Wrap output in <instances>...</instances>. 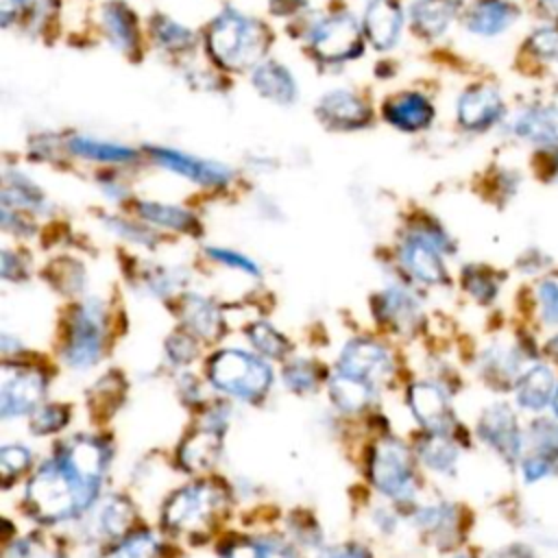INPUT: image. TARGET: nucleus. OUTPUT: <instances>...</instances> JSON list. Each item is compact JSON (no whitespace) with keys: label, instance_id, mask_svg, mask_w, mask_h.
Segmentation results:
<instances>
[{"label":"nucleus","instance_id":"1","mask_svg":"<svg viewBox=\"0 0 558 558\" xmlns=\"http://www.w3.org/2000/svg\"><path fill=\"white\" fill-rule=\"evenodd\" d=\"M24 501L41 523H61L83 514L96 497L57 458H50L28 480Z\"/></svg>","mask_w":558,"mask_h":558},{"label":"nucleus","instance_id":"2","mask_svg":"<svg viewBox=\"0 0 558 558\" xmlns=\"http://www.w3.org/2000/svg\"><path fill=\"white\" fill-rule=\"evenodd\" d=\"M266 46V28L235 9H225L207 28V50L222 70L242 72L251 68Z\"/></svg>","mask_w":558,"mask_h":558},{"label":"nucleus","instance_id":"3","mask_svg":"<svg viewBox=\"0 0 558 558\" xmlns=\"http://www.w3.org/2000/svg\"><path fill=\"white\" fill-rule=\"evenodd\" d=\"M207 377L216 390L242 401H255L268 392L272 368L266 360L244 349H222L207 362Z\"/></svg>","mask_w":558,"mask_h":558},{"label":"nucleus","instance_id":"4","mask_svg":"<svg viewBox=\"0 0 558 558\" xmlns=\"http://www.w3.org/2000/svg\"><path fill=\"white\" fill-rule=\"evenodd\" d=\"M368 480L390 499H410L416 488L414 456L399 438L379 440L368 458Z\"/></svg>","mask_w":558,"mask_h":558},{"label":"nucleus","instance_id":"5","mask_svg":"<svg viewBox=\"0 0 558 558\" xmlns=\"http://www.w3.org/2000/svg\"><path fill=\"white\" fill-rule=\"evenodd\" d=\"M222 504V490L211 482H194L174 490L161 510V523L172 534L196 532L209 523Z\"/></svg>","mask_w":558,"mask_h":558},{"label":"nucleus","instance_id":"6","mask_svg":"<svg viewBox=\"0 0 558 558\" xmlns=\"http://www.w3.org/2000/svg\"><path fill=\"white\" fill-rule=\"evenodd\" d=\"M105 347V307L96 296L78 303L70 316V331L63 347V360L76 371L92 368Z\"/></svg>","mask_w":558,"mask_h":558},{"label":"nucleus","instance_id":"7","mask_svg":"<svg viewBox=\"0 0 558 558\" xmlns=\"http://www.w3.org/2000/svg\"><path fill=\"white\" fill-rule=\"evenodd\" d=\"M451 251L449 238L438 227H416L399 246L401 266L421 283H447L442 255Z\"/></svg>","mask_w":558,"mask_h":558},{"label":"nucleus","instance_id":"8","mask_svg":"<svg viewBox=\"0 0 558 558\" xmlns=\"http://www.w3.org/2000/svg\"><path fill=\"white\" fill-rule=\"evenodd\" d=\"M54 458L74 475V480H78L83 488L98 497L109 464V449L102 438L85 434L74 436L57 449Z\"/></svg>","mask_w":558,"mask_h":558},{"label":"nucleus","instance_id":"9","mask_svg":"<svg viewBox=\"0 0 558 558\" xmlns=\"http://www.w3.org/2000/svg\"><path fill=\"white\" fill-rule=\"evenodd\" d=\"M477 436L504 462H521L525 436L519 427L514 410L508 403H493L482 412V416L477 418Z\"/></svg>","mask_w":558,"mask_h":558},{"label":"nucleus","instance_id":"10","mask_svg":"<svg viewBox=\"0 0 558 558\" xmlns=\"http://www.w3.org/2000/svg\"><path fill=\"white\" fill-rule=\"evenodd\" d=\"M44 373L26 366H4L0 384V416L15 418L33 414L46 397Z\"/></svg>","mask_w":558,"mask_h":558},{"label":"nucleus","instance_id":"11","mask_svg":"<svg viewBox=\"0 0 558 558\" xmlns=\"http://www.w3.org/2000/svg\"><path fill=\"white\" fill-rule=\"evenodd\" d=\"M310 46L318 59L329 63L353 59L362 52L360 28L347 13L329 15L312 28Z\"/></svg>","mask_w":558,"mask_h":558},{"label":"nucleus","instance_id":"12","mask_svg":"<svg viewBox=\"0 0 558 558\" xmlns=\"http://www.w3.org/2000/svg\"><path fill=\"white\" fill-rule=\"evenodd\" d=\"M338 371L355 375L375 386L392 373V355L384 344L371 338H353L340 353Z\"/></svg>","mask_w":558,"mask_h":558},{"label":"nucleus","instance_id":"13","mask_svg":"<svg viewBox=\"0 0 558 558\" xmlns=\"http://www.w3.org/2000/svg\"><path fill=\"white\" fill-rule=\"evenodd\" d=\"M408 405L414 418L429 434H449L456 425V416L445 390L432 381H416L408 390Z\"/></svg>","mask_w":558,"mask_h":558},{"label":"nucleus","instance_id":"14","mask_svg":"<svg viewBox=\"0 0 558 558\" xmlns=\"http://www.w3.org/2000/svg\"><path fill=\"white\" fill-rule=\"evenodd\" d=\"M153 159L163 166L166 170L181 174L198 185H207V187H218L229 183L231 179V170L218 161H209V159H201L181 150H172V148H153Z\"/></svg>","mask_w":558,"mask_h":558},{"label":"nucleus","instance_id":"15","mask_svg":"<svg viewBox=\"0 0 558 558\" xmlns=\"http://www.w3.org/2000/svg\"><path fill=\"white\" fill-rule=\"evenodd\" d=\"M504 100L497 89L486 85L469 87L458 100V122L469 131H484L499 122Z\"/></svg>","mask_w":558,"mask_h":558},{"label":"nucleus","instance_id":"16","mask_svg":"<svg viewBox=\"0 0 558 558\" xmlns=\"http://www.w3.org/2000/svg\"><path fill=\"white\" fill-rule=\"evenodd\" d=\"M377 318L397 331H412L421 320V303L405 286H388L375 296Z\"/></svg>","mask_w":558,"mask_h":558},{"label":"nucleus","instance_id":"17","mask_svg":"<svg viewBox=\"0 0 558 558\" xmlns=\"http://www.w3.org/2000/svg\"><path fill=\"white\" fill-rule=\"evenodd\" d=\"M318 116L333 129H362L371 122L368 105L349 89H333L318 102Z\"/></svg>","mask_w":558,"mask_h":558},{"label":"nucleus","instance_id":"18","mask_svg":"<svg viewBox=\"0 0 558 558\" xmlns=\"http://www.w3.org/2000/svg\"><path fill=\"white\" fill-rule=\"evenodd\" d=\"M403 28V11L397 0H371L364 11V35L377 50L397 44Z\"/></svg>","mask_w":558,"mask_h":558},{"label":"nucleus","instance_id":"19","mask_svg":"<svg viewBox=\"0 0 558 558\" xmlns=\"http://www.w3.org/2000/svg\"><path fill=\"white\" fill-rule=\"evenodd\" d=\"M556 375L547 364H534L514 384L517 405L525 412H543L556 395Z\"/></svg>","mask_w":558,"mask_h":558},{"label":"nucleus","instance_id":"20","mask_svg":"<svg viewBox=\"0 0 558 558\" xmlns=\"http://www.w3.org/2000/svg\"><path fill=\"white\" fill-rule=\"evenodd\" d=\"M381 113L388 124H392L395 129H401V131H421V129L429 126V122L434 120L432 102L423 94H416V92H403V94L390 98L384 105Z\"/></svg>","mask_w":558,"mask_h":558},{"label":"nucleus","instance_id":"21","mask_svg":"<svg viewBox=\"0 0 558 558\" xmlns=\"http://www.w3.org/2000/svg\"><path fill=\"white\" fill-rule=\"evenodd\" d=\"M181 320L190 333L203 340H216L225 329L220 307L198 292L185 294L181 303Z\"/></svg>","mask_w":558,"mask_h":558},{"label":"nucleus","instance_id":"22","mask_svg":"<svg viewBox=\"0 0 558 558\" xmlns=\"http://www.w3.org/2000/svg\"><path fill=\"white\" fill-rule=\"evenodd\" d=\"M220 442L222 432H216L211 427H198L179 447L177 458L181 469L190 473H203L211 469L220 456Z\"/></svg>","mask_w":558,"mask_h":558},{"label":"nucleus","instance_id":"23","mask_svg":"<svg viewBox=\"0 0 558 558\" xmlns=\"http://www.w3.org/2000/svg\"><path fill=\"white\" fill-rule=\"evenodd\" d=\"M519 9L508 0H477L466 13V28L482 37H495L517 22Z\"/></svg>","mask_w":558,"mask_h":558},{"label":"nucleus","instance_id":"24","mask_svg":"<svg viewBox=\"0 0 558 558\" xmlns=\"http://www.w3.org/2000/svg\"><path fill=\"white\" fill-rule=\"evenodd\" d=\"M512 133L521 140L558 148V105L521 111L512 122Z\"/></svg>","mask_w":558,"mask_h":558},{"label":"nucleus","instance_id":"25","mask_svg":"<svg viewBox=\"0 0 558 558\" xmlns=\"http://www.w3.org/2000/svg\"><path fill=\"white\" fill-rule=\"evenodd\" d=\"M373 397H375V386L355 375L338 371L336 375L329 377V401L340 412L357 414L371 405Z\"/></svg>","mask_w":558,"mask_h":558},{"label":"nucleus","instance_id":"26","mask_svg":"<svg viewBox=\"0 0 558 558\" xmlns=\"http://www.w3.org/2000/svg\"><path fill=\"white\" fill-rule=\"evenodd\" d=\"M102 28L109 41L124 54L137 52L140 33L133 11L122 2H107L102 7Z\"/></svg>","mask_w":558,"mask_h":558},{"label":"nucleus","instance_id":"27","mask_svg":"<svg viewBox=\"0 0 558 558\" xmlns=\"http://www.w3.org/2000/svg\"><path fill=\"white\" fill-rule=\"evenodd\" d=\"M458 508L453 504L440 501V504H429L416 510L414 523L418 530L429 534L438 545L447 547L453 545L458 538Z\"/></svg>","mask_w":558,"mask_h":558},{"label":"nucleus","instance_id":"28","mask_svg":"<svg viewBox=\"0 0 558 558\" xmlns=\"http://www.w3.org/2000/svg\"><path fill=\"white\" fill-rule=\"evenodd\" d=\"M253 85L264 98L277 105H292L299 96L296 81L292 78L288 68H283L277 61L259 63L253 72Z\"/></svg>","mask_w":558,"mask_h":558},{"label":"nucleus","instance_id":"29","mask_svg":"<svg viewBox=\"0 0 558 558\" xmlns=\"http://www.w3.org/2000/svg\"><path fill=\"white\" fill-rule=\"evenodd\" d=\"M458 13L456 0H416L410 9L412 26L423 37L442 35Z\"/></svg>","mask_w":558,"mask_h":558},{"label":"nucleus","instance_id":"30","mask_svg":"<svg viewBox=\"0 0 558 558\" xmlns=\"http://www.w3.org/2000/svg\"><path fill=\"white\" fill-rule=\"evenodd\" d=\"M521 353L514 347L495 344L482 355V375L495 386L517 384L521 377Z\"/></svg>","mask_w":558,"mask_h":558},{"label":"nucleus","instance_id":"31","mask_svg":"<svg viewBox=\"0 0 558 558\" xmlns=\"http://www.w3.org/2000/svg\"><path fill=\"white\" fill-rule=\"evenodd\" d=\"M2 207L9 209H31L44 211L48 207L44 192L20 170L4 174V190H2Z\"/></svg>","mask_w":558,"mask_h":558},{"label":"nucleus","instance_id":"32","mask_svg":"<svg viewBox=\"0 0 558 558\" xmlns=\"http://www.w3.org/2000/svg\"><path fill=\"white\" fill-rule=\"evenodd\" d=\"M418 460L434 473L451 475L458 466V447L447 434H429L416 447Z\"/></svg>","mask_w":558,"mask_h":558},{"label":"nucleus","instance_id":"33","mask_svg":"<svg viewBox=\"0 0 558 558\" xmlns=\"http://www.w3.org/2000/svg\"><path fill=\"white\" fill-rule=\"evenodd\" d=\"M140 216L146 222L181 231V233H198V220L192 211L179 207V205H168V203H157V201H142L137 205Z\"/></svg>","mask_w":558,"mask_h":558},{"label":"nucleus","instance_id":"34","mask_svg":"<svg viewBox=\"0 0 558 558\" xmlns=\"http://www.w3.org/2000/svg\"><path fill=\"white\" fill-rule=\"evenodd\" d=\"M68 148L83 159L89 161H100V163H129L137 157V153L129 146L113 144V142H102L96 137H85L76 135L68 140Z\"/></svg>","mask_w":558,"mask_h":558},{"label":"nucleus","instance_id":"35","mask_svg":"<svg viewBox=\"0 0 558 558\" xmlns=\"http://www.w3.org/2000/svg\"><path fill=\"white\" fill-rule=\"evenodd\" d=\"M133 504L124 495H111L96 512V527L102 536H122L133 521Z\"/></svg>","mask_w":558,"mask_h":558},{"label":"nucleus","instance_id":"36","mask_svg":"<svg viewBox=\"0 0 558 558\" xmlns=\"http://www.w3.org/2000/svg\"><path fill=\"white\" fill-rule=\"evenodd\" d=\"M248 342L257 349L259 355L270 357V360H281L290 351V342L286 340L283 333H279L272 325L266 320H257L251 327H246Z\"/></svg>","mask_w":558,"mask_h":558},{"label":"nucleus","instance_id":"37","mask_svg":"<svg viewBox=\"0 0 558 558\" xmlns=\"http://www.w3.org/2000/svg\"><path fill=\"white\" fill-rule=\"evenodd\" d=\"M150 31H153L155 41L170 52H185V50L194 48L192 31H187L179 22L168 20L166 15H155L150 22Z\"/></svg>","mask_w":558,"mask_h":558},{"label":"nucleus","instance_id":"38","mask_svg":"<svg viewBox=\"0 0 558 558\" xmlns=\"http://www.w3.org/2000/svg\"><path fill=\"white\" fill-rule=\"evenodd\" d=\"M462 286L482 305H488L499 292L495 275L482 266H466L462 272Z\"/></svg>","mask_w":558,"mask_h":558},{"label":"nucleus","instance_id":"39","mask_svg":"<svg viewBox=\"0 0 558 558\" xmlns=\"http://www.w3.org/2000/svg\"><path fill=\"white\" fill-rule=\"evenodd\" d=\"M52 7V0H2L0 2V15L2 24L9 26L13 20L24 17L31 24L41 22Z\"/></svg>","mask_w":558,"mask_h":558},{"label":"nucleus","instance_id":"40","mask_svg":"<svg viewBox=\"0 0 558 558\" xmlns=\"http://www.w3.org/2000/svg\"><path fill=\"white\" fill-rule=\"evenodd\" d=\"M283 381L292 392H312L318 384L316 364L305 357H294L283 368Z\"/></svg>","mask_w":558,"mask_h":558},{"label":"nucleus","instance_id":"41","mask_svg":"<svg viewBox=\"0 0 558 558\" xmlns=\"http://www.w3.org/2000/svg\"><path fill=\"white\" fill-rule=\"evenodd\" d=\"M527 440L532 451H538L543 456H549L551 460L558 462V421L549 418H536L530 425Z\"/></svg>","mask_w":558,"mask_h":558},{"label":"nucleus","instance_id":"42","mask_svg":"<svg viewBox=\"0 0 558 558\" xmlns=\"http://www.w3.org/2000/svg\"><path fill=\"white\" fill-rule=\"evenodd\" d=\"M70 421V412L59 405V403H50V405H39L33 414H31V434L37 436H48L54 434L59 429H63Z\"/></svg>","mask_w":558,"mask_h":558},{"label":"nucleus","instance_id":"43","mask_svg":"<svg viewBox=\"0 0 558 558\" xmlns=\"http://www.w3.org/2000/svg\"><path fill=\"white\" fill-rule=\"evenodd\" d=\"M157 541L148 532H135L129 534L122 543L111 547L100 558H150L155 554Z\"/></svg>","mask_w":558,"mask_h":558},{"label":"nucleus","instance_id":"44","mask_svg":"<svg viewBox=\"0 0 558 558\" xmlns=\"http://www.w3.org/2000/svg\"><path fill=\"white\" fill-rule=\"evenodd\" d=\"M33 462V456L26 447L22 445H4L0 449V475L4 480V484L13 482L15 477H20Z\"/></svg>","mask_w":558,"mask_h":558},{"label":"nucleus","instance_id":"45","mask_svg":"<svg viewBox=\"0 0 558 558\" xmlns=\"http://www.w3.org/2000/svg\"><path fill=\"white\" fill-rule=\"evenodd\" d=\"M185 281L187 272L183 268H155L144 281V286L153 296H166L179 290Z\"/></svg>","mask_w":558,"mask_h":558},{"label":"nucleus","instance_id":"46","mask_svg":"<svg viewBox=\"0 0 558 558\" xmlns=\"http://www.w3.org/2000/svg\"><path fill=\"white\" fill-rule=\"evenodd\" d=\"M536 299H538L541 320L547 327L558 329V281L556 279L541 281L536 288Z\"/></svg>","mask_w":558,"mask_h":558},{"label":"nucleus","instance_id":"47","mask_svg":"<svg viewBox=\"0 0 558 558\" xmlns=\"http://www.w3.org/2000/svg\"><path fill=\"white\" fill-rule=\"evenodd\" d=\"M207 255L211 259H216L218 264H225V266L235 268L240 272H246V275H253V277L259 275V266L251 257H246L244 253H238V251H231V248L211 246V248H207Z\"/></svg>","mask_w":558,"mask_h":558},{"label":"nucleus","instance_id":"48","mask_svg":"<svg viewBox=\"0 0 558 558\" xmlns=\"http://www.w3.org/2000/svg\"><path fill=\"white\" fill-rule=\"evenodd\" d=\"M166 353L174 364H187L198 355V344L192 333H174L166 342Z\"/></svg>","mask_w":558,"mask_h":558},{"label":"nucleus","instance_id":"49","mask_svg":"<svg viewBox=\"0 0 558 558\" xmlns=\"http://www.w3.org/2000/svg\"><path fill=\"white\" fill-rule=\"evenodd\" d=\"M107 227L118 233L120 238L124 240H131L135 244H142V246H150L153 244V233L135 222H129L124 218H107Z\"/></svg>","mask_w":558,"mask_h":558},{"label":"nucleus","instance_id":"50","mask_svg":"<svg viewBox=\"0 0 558 558\" xmlns=\"http://www.w3.org/2000/svg\"><path fill=\"white\" fill-rule=\"evenodd\" d=\"M4 558H54V554L37 538H17L7 547Z\"/></svg>","mask_w":558,"mask_h":558},{"label":"nucleus","instance_id":"51","mask_svg":"<svg viewBox=\"0 0 558 558\" xmlns=\"http://www.w3.org/2000/svg\"><path fill=\"white\" fill-rule=\"evenodd\" d=\"M530 46L536 57H543L545 61H558V28L551 26L534 33Z\"/></svg>","mask_w":558,"mask_h":558},{"label":"nucleus","instance_id":"52","mask_svg":"<svg viewBox=\"0 0 558 558\" xmlns=\"http://www.w3.org/2000/svg\"><path fill=\"white\" fill-rule=\"evenodd\" d=\"M262 538H238L227 543L220 554L222 558H259Z\"/></svg>","mask_w":558,"mask_h":558},{"label":"nucleus","instance_id":"53","mask_svg":"<svg viewBox=\"0 0 558 558\" xmlns=\"http://www.w3.org/2000/svg\"><path fill=\"white\" fill-rule=\"evenodd\" d=\"M320 558H373V554L357 543H340L333 547H327Z\"/></svg>","mask_w":558,"mask_h":558},{"label":"nucleus","instance_id":"54","mask_svg":"<svg viewBox=\"0 0 558 558\" xmlns=\"http://www.w3.org/2000/svg\"><path fill=\"white\" fill-rule=\"evenodd\" d=\"M259 558H299V554L277 538H262Z\"/></svg>","mask_w":558,"mask_h":558},{"label":"nucleus","instance_id":"55","mask_svg":"<svg viewBox=\"0 0 558 558\" xmlns=\"http://www.w3.org/2000/svg\"><path fill=\"white\" fill-rule=\"evenodd\" d=\"M486 558H536V556L527 545L512 543V545H506V547H499V549L490 551Z\"/></svg>","mask_w":558,"mask_h":558},{"label":"nucleus","instance_id":"56","mask_svg":"<svg viewBox=\"0 0 558 558\" xmlns=\"http://www.w3.org/2000/svg\"><path fill=\"white\" fill-rule=\"evenodd\" d=\"M305 7V0H270L275 15H294Z\"/></svg>","mask_w":558,"mask_h":558},{"label":"nucleus","instance_id":"57","mask_svg":"<svg viewBox=\"0 0 558 558\" xmlns=\"http://www.w3.org/2000/svg\"><path fill=\"white\" fill-rule=\"evenodd\" d=\"M538 9L547 20H558V0H538Z\"/></svg>","mask_w":558,"mask_h":558},{"label":"nucleus","instance_id":"58","mask_svg":"<svg viewBox=\"0 0 558 558\" xmlns=\"http://www.w3.org/2000/svg\"><path fill=\"white\" fill-rule=\"evenodd\" d=\"M545 355H547L551 362H558V331L545 342Z\"/></svg>","mask_w":558,"mask_h":558},{"label":"nucleus","instance_id":"59","mask_svg":"<svg viewBox=\"0 0 558 558\" xmlns=\"http://www.w3.org/2000/svg\"><path fill=\"white\" fill-rule=\"evenodd\" d=\"M102 190H105V194H107V196H113V198H120V196H124V194H126V192H124V187H122V185H118V183H113V181L102 183Z\"/></svg>","mask_w":558,"mask_h":558},{"label":"nucleus","instance_id":"60","mask_svg":"<svg viewBox=\"0 0 558 558\" xmlns=\"http://www.w3.org/2000/svg\"><path fill=\"white\" fill-rule=\"evenodd\" d=\"M551 170H549V177L551 179H558V148H554V155H551Z\"/></svg>","mask_w":558,"mask_h":558},{"label":"nucleus","instance_id":"61","mask_svg":"<svg viewBox=\"0 0 558 558\" xmlns=\"http://www.w3.org/2000/svg\"><path fill=\"white\" fill-rule=\"evenodd\" d=\"M551 408H554V414L558 418V388H556V395H554V401H551Z\"/></svg>","mask_w":558,"mask_h":558},{"label":"nucleus","instance_id":"62","mask_svg":"<svg viewBox=\"0 0 558 558\" xmlns=\"http://www.w3.org/2000/svg\"><path fill=\"white\" fill-rule=\"evenodd\" d=\"M453 558H471V556H466V554H456Z\"/></svg>","mask_w":558,"mask_h":558}]
</instances>
